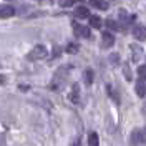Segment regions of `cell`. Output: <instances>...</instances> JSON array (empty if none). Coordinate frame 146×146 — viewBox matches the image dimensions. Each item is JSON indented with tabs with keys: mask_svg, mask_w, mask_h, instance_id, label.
Instances as JSON below:
<instances>
[{
	"mask_svg": "<svg viewBox=\"0 0 146 146\" xmlns=\"http://www.w3.org/2000/svg\"><path fill=\"white\" fill-rule=\"evenodd\" d=\"M46 55H48V50H46L45 45H36L30 50L28 60H32V62H35V60H43V58H46Z\"/></svg>",
	"mask_w": 146,
	"mask_h": 146,
	"instance_id": "obj_1",
	"label": "cell"
},
{
	"mask_svg": "<svg viewBox=\"0 0 146 146\" xmlns=\"http://www.w3.org/2000/svg\"><path fill=\"white\" fill-rule=\"evenodd\" d=\"M123 72H125V78H126L128 82H131V78H133V76H131V70H129V65H128V63L123 65Z\"/></svg>",
	"mask_w": 146,
	"mask_h": 146,
	"instance_id": "obj_18",
	"label": "cell"
},
{
	"mask_svg": "<svg viewBox=\"0 0 146 146\" xmlns=\"http://www.w3.org/2000/svg\"><path fill=\"white\" fill-rule=\"evenodd\" d=\"M90 25L93 28H101V18L100 17H96V15H90Z\"/></svg>",
	"mask_w": 146,
	"mask_h": 146,
	"instance_id": "obj_12",
	"label": "cell"
},
{
	"mask_svg": "<svg viewBox=\"0 0 146 146\" xmlns=\"http://www.w3.org/2000/svg\"><path fill=\"white\" fill-rule=\"evenodd\" d=\"M68 98H70L73 103H78V101H80V98H78V85H73V90H72V93H70Z\"/></svg>",
	"mask_w": 146,
	"mask_h": 146,
	"instance_id": "obj_14",
	"label": "cell"
},
{
	"mask_svg": "<svg viewBox=\"0 0 146 146\" xmlns=\"http://www.w3.org/2000/svg\"><path fill=\"white\" fill-rule=\"evenodd\" d=\"M93 76H95L93 70H91V68H86V70H85V83H86L88 86L93 83Z\"/></svg>",
	"mask_w": 146,
	"mask_h": 146,
	"instance_id": "obj_13",
	"label": "cell"
},
{
	"mask_svg": "<svg viewBox=\"0 0 146 146\" xmlns=\"http://www.w3.org/2000/svg\"><path fill=\"white\" fill-rule=\"evenodd\" d=\"M129 143H131V146H139V145H143V143H146V129L136 128L131 133V136H129Z\"/></svg>",
	"mask_w": 146,
	"mask_h": 146,
	"instance_id": "obj_2",
	"label": "cell"
},
{
	"mask_svg": "<svg viewBox=\"0 0 146 146\" xmlns=\"http://www.w3.org/2000/svg\"><path fill=\"white\" fill-rule=\"evenodd\" d=\"M73 32H75V35L80 36V38H90L91 36L90 28L85 27V25H80V23H73Z\"/></svg>",
	"mask_w": 146,
	"mask_h": 146,
	"instance_id": "obj_3",
	"label": "cell"
},
{
	"mask_svg": "<svg viewBox=\"0 0 146 146\" xmlns=\"http://www.w3.org/2000/svg\"><path fill=\"white\" fill-rule=\"evenodd\" d=\"M106 25H108L110 28H111V30H118V25H116V22H115V20H106Z\"/></svg>",
	"mask_w": 146,
	"mask_h": 146,
	"instance_id": "obj_19",
	"label": "cell"
},
{
	"mask_svg": "<svg viewBox=\"0 0 146 146\" xmlns=\"http://www.w3.org/2000/svg\"><path fill=\"white\" fill-rule=\"evenodd\" d=\"M72 146H80V139H78V138H76V139H75V141H73V145Z\"/></svg>",
	"mask_w": 146,
	"mask_h": 146,
	"instance_id": "obj_22",
	"label": "cell"
},
{
	"mask_svg": "<svg viewBox=\"0 0 146 146\" xmlns=\"http://www.w3.org/2000/svg\"><path fill=\"white\" fill-rule=\"evenodd\" d=\"M136 72H138V76H139V80H141V82H145V80H146V65H139Z\"/></svg>",
	"mask_w": 146,
	"mask_h": 146,
	"instance_id": "obj_15",
	"label": "cell"
},
{
	"mask_svg": "<svg viewBox=\"0 0 146 146\" xmlns=\"http://www.w3.org/2000/svg\"><path fill=\"white\" fill-rule=\"evenodd\" d=\"M129 48L133 50V58H135V60H138V58H139V55H141V48H139L138 45H135V43L129 46Z\"/></svg>",
	"mask_w": 146,
	"mask_h": 146,
	"instance_id": "obj_17",
	"label": "cell"
},
{
	"mask_svg": "<svg viewBox=\"0 0 146 146\" xmlns=\"http://www.w3.org/2000/svg\"><path fill=\"white\" fill-rule=\"evenodd\" d=\"M100 145V138L96 133H90L88 135V146H98Z\"/></svg>",
	"mask_w": 146,
	"mask_h": 146,
	"instance_id": "obj_11",
	"label": "cell"
},
{
	"mask_svg": "<svg viewBox=\"0 0 146 146\" xmlns=\"http://www.w3.org/2000/svg\"><path fill=\"white\" fill-rule=\"evenodd\" d=\"M119 20H121L123 23H129L131 20H135V15H128L126 10L121 9V12H119Z\"/></svg>",
	"mask_w": 146,
	"mask_h": 146,
	"instance_id": "obj_9",
	"label": "cell"
},
{
	"mask_svg": "<svg viewBox=\"0 0 146 146\" xmlns=\"http://www.w3.org/2000/svg\"><path fill=\"white\" fill-rule=\"evenodd\" d=\"M110 60L113 62L111 65H118V63H119V56H118L116 53H113V55H111V56H110Z\"/></svg>",
	"mask_w": 146,
	"mask_h": 146,
	"instance_id": "obj_20",
	"label": "cell"
},
{
	"mask_svg": "<svg viewBox=\"0 0 146 146\" xmlns=\"http://www.w3.org/2000/svg\"><path fill=\"white\" fill-rule=\"evenodd\" d=\"M3 83H5V76H3V75H0V85H3Z\"/></svg>",
	"mask_w": 146,
	"mask_h": 146,
	"instance_id": "obj_23",
	"label": "cell"
},
{
	"mask_svg": "<svg viewBox=\"0 0 146 146\" xmlns=\"http://www.w3.org/2000/svg\"><path fill=\"white\" fill-rule=\"evenodd\" d=\"M78 48H80V46L76 45V43H68V45H66V53H72V55L78 53Z\"/></svg>",
	"mask_w": 146,
	"mask_h": 146,
	"instance_id": "obj_16",
	"label": "cell"
},
{
	"mask_svg": "<svg viewBox=\"0 0 146 146\" xmlns=\"http://www.w3.org/2000/svg\"><path fill=\"white\" fill-rule=\"evenodd\" d=\"M13 15H15V9L12 5H7V3L0 5V18H10Z\"/></svg>",
	"mask_w": 146,
	"mask_h": 146,
	"instance_id": "obj_4",
	"label": "cell"
},
{
	"mask_svg": "<svg viewBox=\"0 0 146 146\" xmlns=\"http://www.w3.org/2000/svg\"><path fill=\"white\" fill-rule=\"evenodd\" d=\"M113 43H115V36H113V33L105 32V33L101 35V46H103V48H110V46H113Z\"/></svg>",
	"mask_w": 146,
	"mask_h": 146,
	"instance_id": "obj_5",
	"label": "cell"
},
{
	"mask_svg": "<svg viewBox=\"0 0 146 146\" xmlns=\"http://www.w3.org/2000/svg\"><path fill=\"white\" fill-rule=\"evenodd\" d=\"M136 95H138V96H141V98L146 96V85L141 82V80L136 83Z\"/></svg>",
	"mask_w": 146,
	"mask_h": 146,
	"instance_id": "obj_10",
	"label": "cell"
},
{
	"mask_svg": "<svg viewBox=\"0 0 146 146\" xmlns=\"http://www.w3.org/2000/svg\"><path fill=\"white\" fill-rule=\"evenodd\" d=\"M90 5L95 7V9H98V10H106L108 9V2H105V0H90Z\"/></svg>",
	"mask_w": 146,
	"mask_h": 146,
	"instance_id": "obj_8",
	"label": "cell"
},
{
	"mask_svg": "<svg viewBox=\"0 0 146 146\" xmlns=\"http://www.w3.org/2000/svg\"><path fill=\"white\" fill-rule=\"evenodd\" d=\"M133 35H135L136 40L145 42L146 40V27H143V25H136V27L133 28Z\"/></svg>",
	"mask_w": 146,
	"mask_h": 146,
	"instance_id": "obj_6",
	"label": "cell"
},
{
	"mask_svg": "<svg viewBox=\"0 0 146 146\" xmlns=\"http://www.w3.org/2000/svg\"><path fill=\"white\" fill-rule=\"evenodd\" d=\"M75 17L76 18H90V10L86 9V7H76Z\"/></svg>",
	"mask_w": 146,
	"mask_h": 146,
	"instance_id": "obj_7",
	"label": "cell"
},
{
	"mask_svg": "<svg viewBox=\"0 0 146 146\" xmlns=\"http://www.w3.org/2000/svg\"><path fill=\"white\" fill-rule=\"evenodd\" d=\"M73 2L75 0H60V5L62 7H70V5H73Z\"/></svg>",
	"mask_w": 146,
	"mask_h": 146,
	"instance_id": "obj_21",
	"label": "cell"
}]
</instances>
